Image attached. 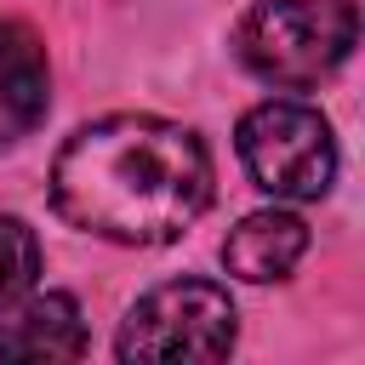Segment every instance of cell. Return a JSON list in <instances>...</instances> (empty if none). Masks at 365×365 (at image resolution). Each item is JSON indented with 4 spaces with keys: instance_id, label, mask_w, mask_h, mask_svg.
Here are the masks:
<instances>
[{
    "instance_id": "cell-1",
    "label": "cell",
    "mask_w": 365,
    "mask_h": 365,
    "mask_svg": "<svg viewBox=\"0 0 365 365\" xmlns=\"http://www.w3.org/2000/svg\"><path fill=\"white\" fill-rule=\"evenodd\" d=\"M51 205L80 234L114 245H165L211 205V154L177 120L108 114L57 148Z\"/></svg>"
},
{
    "instance_id": "cell-2",
    "label": "cell",
    "mask_w": 365,
    "mask_h": 365,
    "mask_svg": "<svg viewBox=\"0 0 365 365\" xmlns=\"http://www.w3.org/2000/svg\"><path fill=\"white\" fill-rule=\"evenodd\" d=\"M359 40L354 0H257L234 23V57L285 91L319 86L348 63Z\"/></svg>"
},
{
    "instance_id": "cell-3",
    "label": "cell",
    "mask_w": 365,
    "mask_h": 365,
    "mask_svg": "<svg viewBox=\"0 0 365 365\" xmlns=\"http://www.w3.org/2000/svg\"><path fill=\"white\" fill-rule=\"evenodd\" d=\"M234 143H240L251 182L274 200H319L336 177V137L325 114L308 103H291V97L257 103L240 120Z\"/></svg>"
},
{
    "instance_id": "cell-4",
    "label": "cell",
    "mask_w": 365,
    "mask_h": 365,
    "mask_svg": "<svg viewBox=\"0 0 365 365\" xmlns=\"http://www.w3.org/2000/svg\"><path fill=\"white\" fill-rule=\"evenodd\" d=\"M234 348V302L211 279H171L131 302L114 354L120 359H222Z\"/></svg>"
},
{
    "instance_id": "cell-5",
    "label": "cell",
    "mask_w": 365,
    "mask_h": 365,
    "mask_svg": "<svg viewBox=\"0 0 365 365\" xmlns=\"http://www.w3.org/2000/svg\"><path fill=\"white\" fill-rule=\"evenodd\" d=\"M51 108V68L46 46L29 23L0 17V148L23 143Z\"/></svg>"
},
{
    "instance_id": "cell-6",
    "label": "cell",
    "mask_w": 365,
    "mask_h": 365,
    "mask_svg": "<svg viewBox=\"0 0 365 365\" xmlns=\"http://www.w3.org/2000/svg\"><path fill=\"white\" fill-rule=\"evenodd\" d=\"M80 354H86V319L74 297L46 291L0 314V359H80Z\"/></svg>"
},
{
    "instance_id": "cell-7",
    "label": "cell",
    "mask_w": 365,
    "mask_h": 365,
    "mask_svg": "<svg viewBox=\"0 0 365 365\" xmlns=\"http://www.w3.org/2000/svg\"><path fill=\"white\" fill-rule=\"evenodd\" d=\"M308 251V222L297 211H251L240 217V228L222 240V268L234 279H251V285H268V279H285Z\"/></svg>"
},
{
    "instance_id": "cell-8",
    "label": "cell",
    "mask_w": 365,
    "mask_h": 365,
    "mask_svg": "<svg viewBox=\"0 0 365 365\" xmlns=\"http://www.w3.org/2000/svg\"><path fill=\"white\" fill-rule=\"evenodd\" d=\"M40 274V240L23 217H0V314L34 291Z\"/></svg>"
}]
</instances>
